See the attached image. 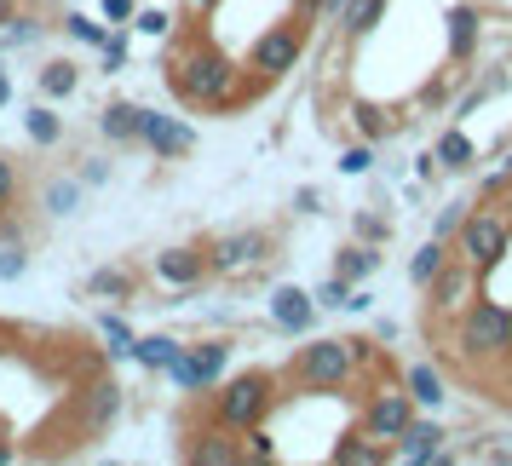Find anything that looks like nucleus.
Listing matches in <instances>:
<instances>
[{"label": "nucleus", "mask_w": 512, "mask_h": 466, "mask_svg": "<svg viewBox=\"0 0 512 466\" xmlns=\"http://www.w3.org/2000/svg\"><path fill=\"white\" fill-rule=\"evenodd\" d=\"M271 397H277V380L265 369H248V374H236L231 386L213 392V420L225 432H248V426H259L271 415Z\"/></svg>", "instance_id": "7ed1b4c3"}, {"label": "nucleus", "mask_w": 512, "mask_h": 466, "mask_svg": "<svg viewBox=\"0 0 512 466\" xmlns=\"http://www.w3.org/2000/svg\"><path fill=\"white\" fill-rule=\"evenodd\" d=\"M24 271H29V254L18 242H6V248H0V282H18Z\"/></svg>", "instance_id": "e433bc0d"}, {"label": "nucleus", "mask_w": 512, "mask_h": 466, "mask_svg": "<svg viewBox=\"0 0 512 466\" xmlns=\"http://www.w3.org/2000/svg\"><path fill=\"white\" fill-rule=\"evenodd\" d=\"M386 455H392V449H386V443H374L369 432H351V438L334 443V461H340V466H380Z\"/></svg>", "instance_id": "412c9836"}, {"label": "nucleus", "mask_w": 512, "mask_h": 466, "mask_svg": "<svg viewBox=\"0 0 512 466\" xmlns=\"http://www.w3.org/2000/svg\"><path fill=\"white\" fill-rule=\"evenodd\" d=\"M478 455H484V461H512V432H501V438L478 443Z\"/></svg>", "instance_id": "79ce46f5"}, {"label": "nucleus", "mask_w": 512, "mask_h": 466, "mask_svg": "<svg viewBox=\"0 0 512 466\" xmlns=\"http://www.w3.org/2000/svg\"><path fill=\"white\" fill-rule=\"evenodd\" d=\"M449 432H443L438 420H409L403 432H397V443H392V461H415V466H426V461H443V449H449Z\"/></svg>", "instance_id": "f8f14e48"}, {"label": "nucleus", "mask_w": 512, "mask_h": 466, "mask_svg": "<svg viewBox=\"0 0 512 466\" xmlns=\"http://www.w3.org/2000/svg\"><path fill=\"white\" fill-rule=\"evenodd\" d=\"M432 162L438 167H466L472 162V139H466L461 127H449V133L438 139V150H432Z\"/></svg>", "instance_id": "cd10ccee"}, {"label": "nucleus", "mask_w": 512, "mask_h": 466, "mask_svg": "<svg viewBox=\"0 0 512 466\" xmlns=\"http://www.w3.org/2000/svg\"><path fill=\"white\" fill-rule=\"evenodd\" d=\"M351 121H357V133H363V139H386V133H392V116H386V110H380V104H351Z\"/></svg>", "instance_id": "7c9ffc66"}, {"label": "nucleus", "mask_w": 512, "mask_h": 466, "mask_svg": "<svg viewBox=\"0 0 512 466\" xmlns=\"http://www.w3.org/2000/svg\"><path fill=\"white\" fill-rule=\"evenodd\" d=\"M87 294H93V300H127V294H133V277L116 271V265H110V271H93V277H87Z\"/></svg>", "instance_id": "bb28decb"}, {"label": "nucleus", "mask_w": 512, "mask_h": 466, "mask_svg": "<svg viewBox=\"0 0 512 466\" xmlns=\"http://www.w3.org/2000/svg\"><path fill=\"white\" fill-rule=\"evenodd\" d=\"M133 29L150 35V41H167V35H173V18H167V12H133Z\"/></svg>", "instance_id": "c9c22d12"}, {"label": "nucleus", "mask_w": 512, "mask_h": 466, "mask_svg": "<svg viewBox=\"0 0 512 466\" xmlns=\"http://www.w3.org/2000/svg\"><path fill=\"white\" fill-rule=\"evenodd\" d=\"M0 461H12V443H0Z\"/></svg>", "instance_id": "864d4df0"}, {"label": "nucleus", "mask_w": 512, "mask_h": 466, "mask_svg": "<svg viewBox=\"0 0 512 466\" xmlns=\"http://www.w3.org/2000/svg\"><path fill=\"white\" fill-rule=\"evenodd\" d=\"M455 346H461L466 357H478V363L507 357V351H512V311H507V305H495V300H466Z\"/></svg>", "instance_id": "20e7f679"}, {"label": "nucleus", "mask_w": 512, "mask_h": 466, "mask_svg": "<svg viewBox=\"0 0 512 466\" xmlns=\"http://www.w3.org/2000/svg\"><path fill=\"white\" fill-rule=\"evenodd\" d=\"M116 415H121V386L110 374H98L93 386L81 392V426H87V432H110Z\"/></svg>", "instance_id": "ddd939ff"}, {"label": "nucleus", "mask_w": 512, "mask_h": 466, "mask_svg": "<svg viewBox=\"0 0 512 466\" xmlns=\"http://www.w3.org/2000/svg\"><path fill=\"white\" fill-rule=\"evenodd\" d=\"M294 208H300V213H317V190L305 185V190H300V196H294Z\"/></svg>", "instance_id": "de8ad7c7"}, {"label": "nucleus", "mask_w": 512, "mask_h": 466, "mask_svg": "<svg viewBox=\"0 0 512 466\" xmlns=\"http://www.w3.org/2000/svg\"><path fill=\"white\" fill-rule=\"evenodd\" d=\"M374 167V150L369 144H351L346 156H340V173H351V179H357V173H369Z\"/></svg>", "instance_id": "58836bf2"}, {"label": "nucleus", "mask_w": 512, "mask_h": 466, "mask_svg": "<svg viewBox=\"0 0 512 466\" xmlns=\"http://www.w3.org/2000/svg\"><path fill=\"white\" fill-rule=\"evenodd\" d=\"M409 420H415V397H409V392H392V386H380V392L363 403V426H357V432H369L374 443H386V449H392L397 432H403Z\"/></svg>", "instance_id": "9d476101"}, {"label": "nucleus", "mask_w": 512, "mask_h": 466, "mask_svg": "<svg viewBox=\"0 0 512 466\" xmlns=\"http://www.w3.org/2000/svg\"><path fill=\"white\" fill-rule=\"evenodd\" d=\"M202 254H208V271H219V277H248L271 259V231H231Z\"/></svg>", "instance_id": "0eeeda50"}, {"label": "nucleus", "mask_w": 512, "mask_h": 466, "mask_svg": "<svg viewBox=\"0 0 512 466\" xmlns=\"http://www.w3.org/2000/svg\"><path fill=\"white\" fill-rule=\"evenodd\" d=\"M311 300H317V305H346V300H351V282H346V277H328L323 288L311 294Z\"/></svg>", "instance_id": "ea45409f"}, {"label": "nucleus", "mask_w": 512, "mask_h": 466, "mask_svg": "<svg viewBox=\"0 0 512 466\" xmlns=\"http://www.w3.org/2000/svg\"><path fill=\"white\" fill-rule=\"evenodd\" d=\"M81 208V179H52L47 185V213L52 219H70Z\"/></svg>", "instance_id": "c85d7f7f"}, {"label": "nucleus", "mask_w": 512, "mask_h": 466, "mask_svg": "<svg viewBox=\"0 0 512 466\" xmlns=\"http://www.w3.org/2000/svg\"><path fill=\"white\" fill-rule=\"evenodd\" d=\"M461 219H466V208H461V202H455V208H443V219H438V231H432V236H443V242H449V236L461 231Z\"/></svg>", "instance_id": "37998d69"}, {"label": "nucleus", "mask_w": 512, "mask_h": 466, "mask_svg": "<svg viewBox=\"0 0 512 466\" xmlns=\"http://www.w3.org/2000/svg\"><path fill=\"white\" fill-rule=\"evenodd\" d=\"M185 455L196 466H236V461H242V443H236V432H225V426L213 420L208 432H196V443H190Z\"/></svg>", "instance_id": "dca6fc26"}, {"label": "nucleus", "mask_w": 512, "mask_h": 466, "mask_svg": "<svg viewBox=\"0 0 512 466\" xmlns=\"http://www.w3.org/2000/svg\"><path fill=\"white\" fill-rule=\"evenodd\" d=\"M374 271H380L374 242H351V248H340V259H334V277H346L351 288H357V282H369Z\"/></svg>", "instance_id": "6ab92c4d"}, {"label": "nucleus", "mask_w": 512, "mask_h": 466, "mask_svg": "<svg viewBox=\"0 0 512 466\" xmlns=\"http://www.w3.org/2000/svg\"><path fill=\"white\" fill-rule=\"evenodd\" d=\"M455 248H461V259L478 271V277H489V271L507 259V248H512V219L507 213H495V208L466 213L461 231H455Z\"/></svg>", "instance_id": "39448f33"}, {"label": "nucleus", "mask_w": 512, "mask_h": 466, "mask_svg": "<svg viewBox=\"0 0 512 466\" xmlns=\"http://www.w3.org/2000/svg\"><path fill=\"white\" fill-rule=\"evenodd\" d=\"M426 288H432V311H443V317H461V305L472 300V288H478V271H472L466 259H449V265H443Z\"/></svg>", "instance_id": "9b49d317"}, {"label": "nucleus", "mask_w": 512, "mask_h": 466, "mask_svg": "<svg viewBox=\"0 0 512 466\" xmlns=\"http://www.w3.org/2000/svg\"><path fill=\"white\" fill-rule=\"evenodd\" d=\"M507 208H512V190H507ZM507 219H512V213H507Z\"/></svg>", "instance_id": "5fc2aeb1"}, {"label": "nucleus", "mask_w": 512, "mask_h": 466, "mask_svg": "<svg viewBox=\"0 0 512 466\" xmlns=\"http://www.w3.org/2000/svg\"><path fill=\"white\" fill-rule=\"evenodd\" d=\"M386 6H392V0H346V6H340V29H346V41L374 35V24L386 18Z\"/></svg>", "instance_id": "a211bd4d"}, {"label": "nucleus", "mask_w": 512, "mask_h": 466, "mask_svg": "<svg viewBox=\"0 0 512 466\" xmlns=\"http://www.w3.org/2000/svg\"><path fill=\"white\" fill-rule=\"evenodd\" d=\"M110 179V162H87L81 167V185H104Z\"/></svg>", "instance_id": "49530a36"}, {"label": "nucleus", "mask_w": 512, "mask_h": 466, "mask_svg": "<svg viewBox=\"0 0 512 466\" xmlns=\"http://www.w3.org/2000/svg\"><path fill=\"white\" fill-rule=\"evenodd\" d=\"M202 277H208V254L202 248H162L156 254V282H167V288H196Z\"/></svg>", "instance_id": "4468645a"}, {"label": "nucleus", "mask_w": 512, "mask_h": 466, "mask_svg": "<svg viewBox=\"0 0 512 466\" xmlns=\"http://www.w3.org/2000/svg\"><path fill=\"white\" fill-rule=\"evenodd\" d=\"M98 6H104L110 24H133V0H98Z\"/></svg>", "instance_id": "c03bdc74"}, {"label": "nucleus", "mask_w": 512, "mask_h": 466, "mask_svg": "<svg viewBox=\"0 0 512 466\" xmlns=\"http://www.w3.org/2000/svg\"><path fill=\"white\" fill-rule=\"evenodd\" d=\"M139 144L156 162H179L196 150V127L179 116H162V110H139Z\"/></svg>", "instance_id": "1a4fd4ad"}, {"label": "nucleus", "mask_w": 512, "mask_h": 466, "mask_svg": "<svg viewBox=\"0 0 512 466\" xmlns=\"http://www.w3.org/2000/svg\"><path fill=\"white\" fill-rule=\"evenodd\" d=\"M98 133H104L110 144H139V104H127V98L104 104V116H98Z\"/></svg>", "instance_id": "f3484780"}, {"label": "nucleus", "mask_w": 512, "mask_h": 466, "mask_svg": "<svg viewBox=\"0 0 512 466\" xmlns=\"http://www.w3.org/2000/svg\"><path fill=\"white\" fill-rule=\"evenodd\" d=\"M12 12H18V0H0V24H6V18H12Z\"/></svg>", "instance_id": "3c124183"}, {"label": "nucleus", "mask_w": 512, "mask_h": 466, "mask_svg": "<svg viewBox=\"0 0 512 466\" xmlns=\"http://www.w3.org/2000/svg\"><path fill=\"white\" fill-rule=\"evenodd\" d=\"M64 35L81 41V47H104V24H93L87 12H70V18H64Z\"/></svg>", "instance_id": "473e14b6"}, {"label": "nucleus", "mask_w": 512, "mask_h": 466, "mask_svg": "<svg viewBox=\"0 0 512 466\" xmlns=\"http://www.w3.org/2000/svg\"><path fill=\"white\" fill-rule=\"evenodd\" d=\"M35 35H41V24H35L29 12H12V18L0 24V52H6V47H29Z\"/></svg>", "instance_id": "2f4dec72"}, {"label": "nucleus", "mask_w": 512, "mask_h": 466, "mask_svg": "<svg viewBox=\"0 0 512 466\" xmlns=\"http://www.w3.org/2000/svg\"><path fill=\"white\" fill-rule=\"evenodd\" d=\"M472 47H478V6H455V12H449V58L466 64Z\"/></svg>", "instance_id": "aec40b11"}, {"label": "nucleus", "mask_w": 512, "mask_h": 466, "mask_svg": "<svg viewBox=\"0 0 512 466\" xmlns=\"http://www.w3.org/2000/svg\"><path fill=\"white\" fill-rule=\"evenodd\" d=\"M409 397H415V403H426V409H438L443 397V374L432 369V363H415V369H409Z\"/></svg>", "instance_id": "b1692460"}, {"label": "nucleus", "mask_w": 512, "mask_h": 466, "mask_svg": "<svg viewBox=\"0 0 512 466\" xmlns=\"http://www.w3.org/2000/svg\"><path fill=\"white\" fill-rule=\"evenodd\" d=\"M357 236H363V242H386V236H392V219H380V213H357Z\"/></svg>", "instance_id": "4c0bfd02"}, {"label": "nucleus", "mask_w": 512, "mask_h": 466, "mask_svg": "<svg viewBox=\"0 0 512 466\" xmlns=\"http://www.w3.org/2000/svg\"><path fill=\"white\" fill-rule=\"evenodd\" d=\"M363 357H369L363 340H311V346L294 357V380L311 386V392H340L351 374H357Z\"/></svg>", "instance_id": "f03ea898"}, {"label": "nucleus", "mask_w": 512, "mask_h": 466, "mask_svg": "<svg viewBox=\"0 0 512 466\" xmlns=\"http://www.w3.org/2000/svg\"><path fill=\"white\" fill-rule=\"evenodd\" d=\"M225 363H231V346H225V340H202V346H179V357H173L162 374L179 392H208V386H219Z\"/></svg>", "instance_id": "423d86ee"}, {"label": "nucleus", "mask_w": 512, "mask_h": 466, "mask_svg": "<svg viewBox=\"0 0 512 466\" xmlns=\"http://www.w3.org/2000/svg\"><path fill=\"white\" fill-rule=\"evenodd\" d=\"M93 328L104 334V340H110V346H104L110 357H133V340H139V334H133V328L121 323L116 311H98V317H93Z\"/></svg>", "instance_id": "a878e982"}, {"label": "nucleus", "mask_w": 512, "mask_h": 466, "mask_svg": "<svg viewBox=\"0 0 512 466\" xmlns=\"http://www.w3.org/2000/svg\"><path fill=\"white\" fill-rule=\"evenodd\" d=\"M300 52H305V29L300 24H277V29H265V35L254 41L248 70H254L259 81H277V75H288L294 64H300Z\"/></svg>", "instance_id": "6e6552de"}, {"label": "nucleus", "mask_w": 512, "mask_h": 466, "mask_svg": "<svg viewBox=\"0 0 512 466\" xmlns=\"http://www.w3.org/2000/svg\"><path fill=\"white\" fill-rule=\"evenodd\" d=\"M507 185H512V156H507V162H501V167H495V173L484 179V196H495V190H507Z\"/></svg>", "instance_id": "a18cd8bd"}, {"label": "nucleus", "mask_w": 512, "mask_h": 466, "mask_svg": "<svg viewBox=\"0 0 512 466\" xmlns=\"http://www.w3.org/2000/svg\"><path fill=\"white\" fill-rule=\"evenodd\" d=\"M311 317H317V300H311L305 288L282 282L277 294H271V323H277L282 334H305V328H311Z\"/></svg>", "instance_id": "2eb2a0df"}, {"label": "nucleus", "mask_w": 512, "mask_h": 466, "mask_svg": "<svg viewBox=\"0 0 512 466\" xmlns=\"http://www.w3.org/2000/svg\"><path fill=\"white\" fill-rule=\"evenodd\" d=\"M98 52H104V70H110V75L127 64V41H121V35H104V47H98Z\"/></svg>", "instance_id": "a19ab883"}, {"label": "nucleus", "mask_w": 512, "mask_h": 466, "mask_svg": "<svg viewBox=\"0 0 512 466\" xmlns=\"http://www.w3.org/2000/svg\"><path fill=\"white\" fill-rule=\"evenodd\" d=\"M167 87L185 98V104H202V110H231L242 98V70H236L213 41H185V52L167 64Z\"/></svg>", "instance_id": "f257e3e1"}, {"label": "nucleus", "mask_w": 512, "mask_h": 466, "mask_svg": "<svg viewBox=\"0 0 512 466\" xmlns=\"http://www.w3.org/2000/svg\"><path fill=\"white\" fill-rule=\"evenodd\" d=\"M12 104V81H6V70H0V110Z\"/></svg>", "instance_id": "09e8293b"}, {"label": "nucleus", "mask_w": 512, "mask_h": 466, "mask_svg": "<svg viewBox=\"0 0 512 466\" xmlns=\"http://www.w3.org/2000/svg\"><path fill=\"white\" fill-rule=\"evenodd\" d=\"M185 6H196V12H213V6H219V0H185Z\"/></svg>", "instance_id": "603ef678"}, {"label": "nucleus", "mask_w": 512, "mask_h": 466, "mask_svg": "<svg viewBox=\"0 0 512 466\" xmlns=\"http://www.w3.org/2000/svg\"><path fill=\"white\" fill-rule=\"evenodd\" d=\"M242 461H277V443H271L265 426H248L242 432Z\"/></svg>", "instance_id": "72a5a7b5"}, {"label": "nucleus", "mask_w": 512, "mask_h": 466, "mask_svg": "<svg viewBox=\"0 0 512 466\" xmlns=\"http://www.w3.org/2000/svg\"><path fill=\"white\" fill-rule=\"evenodd\" d=\"M449 242H443V236H432V242H420V254H415V265H409V282H415V288H426V282L438 277L443 265H449Z\"/></svg>", "instance_id": "4be33fe9"}, {"label": "nucleus", "mask_w": 512, "mask_h": 466, "mask_svg": "<svg viewBox=\"0 0 512 466\" xmlns=\"http://www.w3.org/2000/svg\"><path fill=\"white\" fill-rule=\"evenodd\" d=\"M340 6H346V0H317V12H328V18H334V12H340Z\"/></svg>", "instance_id": "8fccbe9b"}, {"label": "nucleus", "mask_w": 512, "mask_h": 466, "mask_svg": "<svg viewBox=\"0 0 512 466\" xmlns=\"http://www.w3.org/2000/svg\"><path fill=\"white\" fill-rule=\"evenodd\" d=\"M24 133H29L35 144H58V139H64V121L52 116L47 104H35V110L24 116Z\"/></svg>", "instance_id": "c756f323"}, {"label": "nucleus", "mask_w": 512, "mask_h": 466, "mask_svg": "<svg viewBox=\"0 0 512 466\" xmlns=\"http://www.w3.org/2000/svg\"><path fill=\"white\" fill-rule=\"evenodd\" d=\"M18 190H24V179H18V162H12V156H0V213L18 208Z\"/></svg>", "instance_id": "f704fd0d"}, {"label": "nucleus", "mask_w": 512, "mask_h": 466, "mask_svg": "<svg viewBox=\"0 0 512 466\" xmlns=\"http://www.w3.org/2000/svg\"><path fill=\"white\" fill-rule=\"evenodd\" d=\"M81 87V70H75L70 58H52L47 70H41V98H70Z\"/></svg>", "instance_id": "5701e85b"}, {"label": "nucleus", "mask_w": 512, "mask_h": 466, "mask_svg": "<svg viewBox=\"0 0 512 466\" xmlns=\"http://www.w3.org/2000/svg\"><path fill=\"white\" fill-rule=\"evenodd\" d=\"M133 357H139L144 369H167L179 357V340L173 334H144V340H133Z\"/></svg>", "instance_id": "393cba45"}]
</instances>
